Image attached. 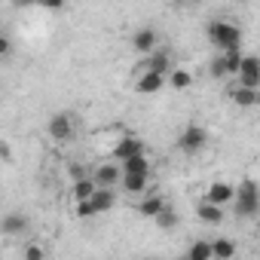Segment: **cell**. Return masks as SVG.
Wrapping results in <instances>:
<instances>
[{"label":"cell","instance_id":"6da1fadb","mask_svg":"<svg viewBox=\"0 0 260 260\" xmlns=\"http://www.w3.org/2000/svg\"><path fill=\"white\" fill-rule=\"evenodd\" d=\"M233 202H236V214L239 217H254L260 211V193H257V181L245 178L236 193H233Z\"/></svg>","mask_w":260,"mask_h":260},{"label":"cell","instance_id":"7a4b0ae2","mask_svg":"<svg viewBox=\"0 0 260 260\" xmlns=\"http://www.w3.org/2000/svg\"><path fill=\"white\" fill-rule=\"evenodd\" d=\"M205 34H208V40H211L217 49H230V46H239V43H242V31H239L236 25L223 22V19H214V22H208Z\"/></svg>","mask_w":260,"mask_h":260},{"label":"cell","instance_id":"3957f363","mask_svg":"<svg viewBox=\"0 0 260 260\" xmlns=\"http://www.w3.org/2000/svg\"><path fill=\"white\" fill-rule=\"evenodd\" d=\"M46 128H49V138H52L55 144H68V141H74V135H77L74 113H68V110H58V113H52Z\"/></svg>","mask_w":260,"mask_h":260},{"label":"cell","instance_id":"277c9868","mask_svg":"<svg viewBox=\"0 0 260 260\" xmlns=\"http://www.w3.org/2000/svg\"><path fill=\"white\" fill-rule=\"evenodd\" d=\"M205 147H208V128H205V125L190 122L184 132L178 135V150L187 153V156H193V153H199V150H205Z\"/></svg>","mask_w":260,"mask_h":260},{"label":"cell","instance_id":"5b68a950","mask_svg":"<svg viewBox=\"0 0 260 260\" xmlns=\"http://www.w3.org/2000/svg\"><path fill=\"white\" fill-rule=\"evenodd\" d=\"M236 80H239V86L260 89V58L257 55H242V64L236 71Z\"/></svg>","mask_w":260,"mask_h":260},{"label":"cell","instance_id":"8992f818","mask_svg":"<svg viewBox=\"0 0 260 260\" xmlns=\"http://www.w3.org/2000/svg\"><path fill=\"white\" fill-rule=\"evenodd\" d=\"M159 89H166V74L138 71V77H135V92H138V95H156Z\"/></svg>","mask_w":260,"mask_h":260},{"label":"cell","instance_id":"52a82bcc","mask_svg":"<svg viewBox=\"0 0 260 260\" xmlns=\"http://www.w3.org/2000/svg\"><path fill=\"white\" fill-rule=\"evenodd\" d=\"M28 226H31V220L25 211H10V214L0 217V233L4 236H25Z\"/></svg>","mask_w":260,"mask_h":260},{"label":"cell","instance_id":"ba28073f","mask_svg":"<svg viewBox=\"0 0 260 260\" xmlns=\"http://www.w3.org/2000/svg\"><path fill=\"white\" fill-rule=\"evenodd\" d=\"M159 46V31L156 28H138L135 34H132V49L138 52V55H147V52H153Z\"/></svg>","mask_w":260,"mask_h":260},{"label":"cell","instance_id":"9c48e42d","mask_svg":"<svg viewBox=\"0 0 260 260\" xmlns=\"http://www.w3.org/2000/svg\"><path fill=\"white\" fill-rule=\"evenodd\" d=\"M175 64H172V55L166 52V49H153V52H147L144 58H141V64H138V71H156V74H169Z\"/></svg>","mask_w":260,"mask_h":260},{"label":"cell","instance_id":"30bf717a","mask_svg":"<svg viewBox=\"0 0 260 260\" xmlns=\"http://www.w3.org/2000/svg\"><path fill=\"white\" fill-rule=\"evenodd\" d=\"M119 175H122L119 162H101V166H95V172L89 178L95 181V187H116L119 184Z\"/></svg>","mask_w":260,"mask_h":260},{"label":"cell","instance_id":"8fae6325","mask_svg":"<svg viewBox=\"0 0 260 260\" xmlns=\"http://www.w3.org/2000/svg\"><path fill=\"white\" fill-rule=\"evenodd\" d=\"M233 193H236L233 184H226V181H214V184H208V190H205V202H214V205L226 208V205L233 202Z\"/></svg>","mask_w":260,"mask_h":260},{"label":"cell","instance_id":"7c38bea8","mask_svg":"<svg viewBox=\"0 0 260 260\" xmlns=\"http://www.w3.org/2000/svg\"><path fill=\"white\" fill-rule=\"evenodd\" d=\"M135 153H144V141L135 138V135H125V138H119V141L113 144V159H116V162L135 156Z\"/></svg>","mask_w":260,"mask_h":260},{"label":"cell","instance_id":"4fadbf2b","mask_svg":"<svg viewBox=\"0 0 260 260\" xmlns=\"http://www.w3.org/2000/svg\"><path fill=\"white\" fill-rule=\"evenodd\" d=\"M147 181H150V175H141V172H122L116 187H122L125 193H144V190H147Z\"/></svg>","mask_w":260,"mask_h":260},{"label":"cell","instance_id":"5bb4252c","mask_svg":"<svg viewBox=\"0 0 260 260\" xmlns=\"http://www.w3.org/2000/svg\"><path fill=\"white\" fill-rule=\"evenodd\" d=\"M230 101H233L236 107L248 110V107H257L260 95H257V89H248V86H233V89H230Z\"/></svg>","mask_w":260,"mask_h":260},{"label":"cell","instance_id":"9a60e30c","mask_svg":"<svg viewBox=\"0 0 260 260\" xmlns=\"http://www.w3.org/2000/svg\"><path fill=\"white\" fill-rule=\"evenodd\" d=\"M89 202L95 205V214H104V211H110V208L116 205L113 187H95V190H92V196H89Z\"/></svg>","mask_w":260,"mask_h":260},{"label":"cell","instance_id":"2e32d148","mask_svg":"<svg viewBox=\"0 0 260 260\" xmlns=\"http://www.w3.org/2000/svg\"><path fill=\"white\" fill-rule=\"evenodd\" d=\"M166 86L175 89V92H187V89L193 86V74H190L187 68H172V71L166 74Z\"/></svg>","mask_w":260,"mask_h":260},{"label":"cell","instance_id":"e0dca14e","mask_svg":"<svg viewBox=\"0 0 260 260\" xmlns=\"http://www.w3.org/2000/svg\"><path fill=\"white\" fill-rule=\"evenodd\" d=\"M196 217H199L202 223H211V226H214V223H220V220H223V208H220V205H214V202H205V199H202V202H199V208H196Z\"/></svg>","mask_w":260,"mask_h":260},{"label":"cell","instance_id":"ac0fdd59","mask_svg":"<svg viewBox=\"0 0 260 260\" xmlns=\"http://www.w3.org/2000/svg\"><path fill=\"white\" fill-rule=\"evenodd\" d=\"M119 169H122V172L150 175V159H147V153H135V156H128V159H119Z\"/></svg>","mask_w":260,"mask_h":260},{"label":"cell","instance_id":"d6986e66","mask_svg":"<svg viewBox=\"0 0 260 260\" xmlns=\"http://www.w3.org/2000/svg\"><path fill=\"white\" fill-rule=\"evenodd\" d=\"M162 205H166V199H162V196H156V193H153V196H144V199L138 202V214L153 220V217H156V211H159Z\"/></svg>","mask_w":260,"mask_h":260},{"label":"cell","instance_id":"ffe728a7","mask_svg":"<svg viewBox=\"0 0 260 260\" xmlns=\"http://www.w3.org/2000/svg\"><path fill=\"white\" fill-rule=\"evenodd\" d=\"M236 257V242L230 239H214L211 242V260H230Z\"/></svg>","mask_w":260,"mask_h":260},{"label":"cell","instance_id":"44dd1931","mask_svg":"<svg viewBox=\"0 0 260 260\" xmlns=\"http://www.w3.org/2000/svg\"><path fill=\"white\" fill-rule=\"evenodd\" d=\"M153 220H156V226H159V230H175V226H178V211L166 202V205L156 211V217H153Z\"/></svg>","mask_w":260,"mask_h":260},{"label":"cell","instance_id":"7402d4cb","mask_svg":"<svg viewBox=\"0 0 260 260\" xmlns=\"http://www.w3.org/2000/svg\"><path fill=\"white\" fill-rule=\"evenodd\" d=\"M187 257H190V260H211V242H205V239L193 242V245L187 248Z\"/></svg>","mask_w":260,"mask_h":260},{"label":"cell","instance_id":"603a6c76","mask_svg":"<svg viewBox=\"0 0 260 260\" xmlns=\"http://www.w3.org/2000/svg\"><path fill=\"white\" fill-rule=\"evenodd\" d=\"M92 190H95V181H92L89 175L74 181V199H89V196H92Z\"/></svg>","mask_w":260,"mask_h":260},{"label":"cell","instance_id":"cb8c5ba5","mask_svg":"<svg viewBox=\"0 0 260 260\" xmlns=\"http://www.w3.org/2000/svg\"><path fill=\"white\" fill-rule=\"evenodd\" d=\"M211 77H214V80H226V77H230V74H226V64H223V55L211 58Z\"/></svg>","mask_w":260,"mask_h":260},{"label":"cell","instance_id":"d4e9b609","mask_svg":"<svg viewBox=\"0 0 260 260\" xmlns=\"http://www.w3.org/2000/svg\"><path fill=\"white\" fill-rule=\"evenodd\" d=\"M37 7L46 10V13H61L68 7V0H37Z\"/></svg>","mask_w":260,"mask_h":260},{"label":"cell","instance_id":"484cf974","mask_svg":"<svg viewBox=\"0 0 260 260\" xmlns=\"http://www.w3.org/2000/svg\"><path fill=\"white\" fill-rule=\"evenodd\" d=\"M74 214H77V217H92V214H95V205H92L89 199H77V208H74Z\"/></svg>","mask_w":260,"mask_h":260},{"label":"cell","instance_id":"4316f807","mask_svg":"<svg viewBox=\"0 0 260 260\" xmlns=\"http://www.w3.org/2000/svg\"><path fill=\"white\" fill-rule=\"evenodd\" d=\"M25 257H28V260H43V257H46V248H43V245H28V248H25Z\"/></svg>","mask_w":260,"mask_h":260},{"label":"cell","instance_id":"83f0119b","mask_svg":"<svg viewBox=\"0 0 260 260\" xmlns=\"http://www.w3.org/2000/svg\"><path fill=\"white\" fill-rule=\"evenodd\" d=\"M10 49H13V43H10V37H7L4 31H0V58H4V55H10Z\"/></svg>","mask_w":260,"mask_h":260},{"label":"cell","instance_id":"f1b7e54d","mask_svg":"<svg viewBox=\"0 0 260 260\" xmlns=\"http://www.w3.org/2000/svg\"><path fill=\"white\" fill-rule=\"evenodd\" d=\"M13 4H16V7H22V10H25V7H37V0H13Z\"/></svg>","mask_w":260,"mask_h":260},{"label":"cell","instance_id":"f546056e","mask_svg":"<svg viewBox=\"0 0 260 260\" xmlns=\"http://www.w3.org/2000/svg\"><path fill=\"white\" fill-rule=\"evenodd\" d=\"M175 4H178V7H187V4H193V0H175Z\"/></svg>","mask_w":260,"mask_h":260}]
</instances>
